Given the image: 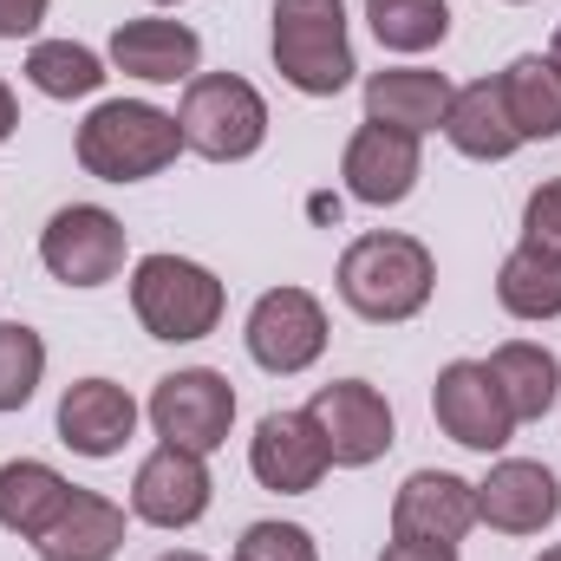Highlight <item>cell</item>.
I'll list each match as a JSON object with an SVG mask.
<instances>
[{
    "instance_id": "obj_8",
    "label": "cell",
    "mask_w": 561,
    "mask_h": 561,
    "mask_svg": "<svg viewBox=\"0 0 561 561\" xmlns=\"http://www.w3.org/2000/svg\"><path fill=\"white\" fill-rule=\"evenodd\" d=\"M307 419L320 424L333 470H366V463H379V457L392 450V437H399L386 392L366 386V379H333V386H320V392L307 399Z\"/></svg>"
},
{
    "instance_id": "obj_32",
    "label": "cell",
    "mask_w": 561,
    "mask_h": 561,
    "mask_svg": "<svg viewBox=\"0 0 561 561\" xmlns=\"http://www.w3.org/2000/svg\"><path fill=\"white\" fill-rule=\"evenodd\" d=\"M13 131H20V99H13V85L0 79V144L13 138Z\"/></svg>"
},
{
    "instance_id": "obj_17",
    "label": "cell",
    "mask_w": 561,
    "mask_h": 561,
    "mask_svg": "<svg viewBox=\"0 0 561 561\" xmlns=\"http://www.w3.org/2000/svg\"><path fill=\"white\" fill-rule=\"evenodd\" d=\"M105 59L118 72H131L144 85H190L203 72V39L183 20H125L105 46Z\"/></svg>"
},
{
    "instance_id": "obj_12",
    "label": "cell",
    "mask_w": 561,
    "mask_h": 561,
    "mask_svg": "<svg viewBox=\"0 0 561 561\" xmlns=\"http://www.w3.org/2000/svg\"><path fill=\"white\" fill-rule=\"evenodd\" d=\"M249 470H255V483L275 490V496H307V490H320V477L333 470V457H327L320 424L307 419V405H300V412H268V419L255 424V437H249Z\"/></svg>"
},
{
    "instance_id": "obj_13",
    "label": "cell",
    "mask_w": 561,
    "mask_h": 561,
    "mask_svg": "<svg viewBox=\"0 0 561 561\" xmlns=\"http://www.w3.org/2000/svg\"><path fill=\"white\" fill-rule=\"evenodd\" d=\"M419 176H424V157H419V138H405V131L359 125V131L346 138V150H340V183H346V196L366 203V209L405 203V196L419 190Z\"/></svg>"
},
{
    "instance_id": "obj_1",
    "label": "cell",
    "mask_w": 561,
    "mask_h": 561,
    "mask_svg": "<svg viewBox=\"0 0 561 561\" xmlns=\"http://www.w3.org/2000/svg\"><path fill=\"white\" fill-rule=\"evenodd\" d=\"M340 300L373 320V327H405L431 307V287H437V262L419 236H399V229H379V236H359L346 242L340 255Z\"/></svg>"
},
{
    "instance_id": "obj_27",
    "label": "cell",
    "mask_w": 561,
    "mask_h": 561,
    "mask_svg": "<svg viewBox=\"0 0 561 561\" xmlns=\"http://www.w3.org/2000/svg\"><path fill=\"white\" fill-rule=\"evenodd\" d=\"M46 379V340L26 320H0V419L26 412Z\"/></svg>"
},
{
    "instance_id": "obj_22",
    "label": "cell",
    "mask_w": 561,
    "mask_h": 561,
    "mask_svg": "<svg viewBox=\"0 0 561 561\" xmlns=\"http://www.w3.org/2000/svg\"><path fill=\"white\" fill-rule=\"evenodd\" d=\"M490 379H496V392H503V405H510V419L516 424H536L556 412L561 399V359L549 346H536V340H510V346H496L490 359Z\"/></svg>"
},
{
    "instance_id": "obj_23",
    "label": "cell",
    "mask_w": 561,
    "mask_h": 561,
    "mask_svg": "<svg viewBox=\"0 0 561 561\" xmlns=\"http://www.w3.org/2000/svg\"><path fill=\"white\" fill-rule=\"evenodd\" d=\"M66 496H72V483H66L53 463H39V457H13V463H0V529H7V536L39 542L46 523L66 510Z\"/></svg>"
},
{
    "instance_id": "obj_3",
    "label": "cell",
    "mask_w": 561,
    "mask_h": 561,
    "mask_svg": "<svg viewBox=\"0 0 561 561\" xmlns=\"http://www.w3.org/2000/svg\"><path fill=\"white\" fill-rule=\"evenodd\" d=\"M176 150H183L176 112H157L144 99H105L79 125V170L99 183H144V176L170 170Z\"/></svg>"
},
{
    "instance_id": "obj_7",
    "label": "cell",
    "mask_w": 561,
    "mask_h": 561,
    "mask_svg": "<svg viewBox=\"0 0 561 561\" xmlns=\"http://www.w3.org/2000/svg\"><path fill=\"white\" fill-rule=\"evenodd\" d=\"M125 255H131V236L99 203H66L39 229V262H46V275L66 280V287H105V280H118Z\"/></svg>"
},
{
    "instance_id": "obj_9",
    "label": "cell",
    "mask_w": 561,
    "mask_h": 561,
    "mask_svg": "<svg viewBox=\"0 0 561 561\" xmlns=\"http://www.w3.org/2000/svg\"><path fill=\"white\" fill-rule=\"evenodd\" d=\"M249 359L275 379H294L307 373L320 353H327V307L307 294V287H268L255 307H249Z\"/></svg>"
},
{
    "instance_id": "obj_35",
    "label": "cell",
    "mask_w": 561,
    "mask_h": 561,
    "mask_svg": "<svg viewBox=\"0 0 561 561\" xmlns=\"http://www.w3.org/2000/svg\"><path fill=\"white\" fill-rule=\"evenodd\" d=\"M549 53H556V59H561V26H556V46H549Z\"/></svg>"
},
{
    "instance_id": "obj_5",
    "label": "cell",
    "mask_w": 561,
    "mask_h": 561,
    "mask_svg": "<svg viewBox=\"0 0 561 561\" xmlns=\"http://www.w3.org/2000/svg\"><path fill=\"white\" fill-rule=\"evenodd\" d=\"M176 131H183V150L209 163H242L268 144V99L242 72H196L183 85Z\"/></svg>"
},
{
    "instance_id": "obj_28",
    "label": "cell",
    "mask_w": 561,
    "mask_h": 561,
    "mask_svg": "<svg viewBox=\"0 0 561 561\" xmlns=\"http://www.w3.org/2000/svg\"><path fill=\"white\" fill-rule=\"evenodd\" d=\"M229 561H320V542L300 523H249Z\"/></svg>"
},
{
    "instance_id": "obj_26",
    "label": "cell",
    "mask_w": 561,
    "mask_h": 561,
    "mask_svg": "<svg viewBox=\"0 0 561 561\" xmlns=\"http://www.w3.org/2000/svg\"><path fill=\"white\" fill-rule=\"evenodd\" d=\"M366 26L386 53H431L450 33L444 0H366Z\"/></svg>"
},
{
    "instance_id": "obj_6",
    "label": "cell",
    "mask_w": 561,
    "mask_h": 561,
    "mask_svg": "<svg viewBox=\"0 0 561 561\" xmlns=\"http://www.w3.org/2000/svg\"><path fill=\"white\" fill-rule=\"evenodd\" d=\"M150 431L176 450H222L229 444V424H236V386L216 373V366H183V373H163L157 392H150Z\"/></svg>"
},
{
    "instance_id": "obj_29",
    "label": "cell",
    "mask_w": 561,
    "mask_h": 561,
    "mask_svg": "<svg viewBox=\"0 0 561 561\" xmlns=\"http://www.w3.org/2000/svg\"><path fill=\"white\" fill-rule=\"evenodd\" d=\"M523 242L561 262V176L529 190V203H523Z\"/></svg>"
},
{
    "instance_id": "obj_31",
    "label": "cell",
    "mask_w": 561,
    "mask_h": 561,
    "mask_svg": "<svg viewBox=\"0 0 561 561\" xmlns=\"http://www.w3.org/2000/svg\"><path fill=\"white\" fill-rule=\"evenodd\" d=\"M379 561H463L457 542H419V536H392Z\"/></svg>"
},
{
    "instance_id": "obj_34",
    "label": "cell",
    "mask_w": 561,
    "mask_h": 561,
    "mask_svg": "<svg viewBox=\"0 0 561 561\" xmlns=\"http://www.w3.org/2000/svg\"><path fill=\"white\" fill-rule=\"evenodd\" d=\"M536 561H561V542H556V549H542V556H536Z\"/></svg>"
},
{
    "instance_id": "obj_24",
    "label": "cell",
    "mask_w": 561,
    "mask_h": 561,
    "mask_svg": "<svg viewBox=\"0 0 561 561\" xmlns=\"http://www.w3.org/2000/svg\"><path fill=\"white\" fill-rule=\"evenodd\" d=\"M496 300L510 320H561V262L516 242L496 268Z\"/></svg>"
},
{
    "instance_id": "obj_37",
    "label": "cell",
    "mask_w": 561,
    "mask_h": 561,
    "mask_svg": "<svg viewBox=\"0 0 561 561\" xmlns=\"http://www.w3.org/2000/svg\"><path fill=\"white\" fill-rule=\"evenodd\" d=\"M510 7H529V0H510Z\"/></svg>"
},
{
    "instance_id": "obj_16",
    "label": "cell",
    "mask_w": 561,
    "mask_h": 561,
    "mask_svg": "<svg viewBox=\"0 0 561 561\" xmlns=\"http://www.w3.org/2000/svg\"><path fill=\"white\" fill-rule=\"evenodd\" d=\"M477 529V483L450 470H412L392 496V536L419 542H463Z\"/></svg>"
},
{
    "instance_id": "obj_14",
    "label": "cell",
    "mask_w": 561,
    "mask_h": 561,
    "mask_svg": "<svg viewBox=\"0 0 561 561\" xmlns=\"http://www.w3.org/2000/svg\"><path fill=\"white\" fill-rule=\"evenodd\" d=\"M556 516H561V483L536 457H503L477 483V523H490L503 536H542Z\"/></svg>"
},
{
    "instance_id": "obj_19",
    "label": "cell",
    "mask_w": 561,
    "mask_h": 561,
    "mask_svg": "<svg viewBox=\"0 0 561 561\" xmlns=\"http://www.w3.org/2000/svg\"><path fill=\"white\" fill-rule=\"evenodd\" d=\"M33 549H39V561H112L125 549V510L99 490H72Z\"/></svg>"
},
{
    "instance_id": "obj_25",
    "label": "cell",
    "mask_w": 561,
    "mask_h": 561,
    "mask_svg": "<svg viewBox=\"0 0 561 561\" xmlns=\"http://www.w3.org/2000/svg\"><path fill=\"white\" fill-rule=\"evenodd\" d=\"M26 79H33V92H46V99H92L112 72H105V59H99L92 46H79V39H33V46H26Z\"/></svg>"
},
{
    "instance_id": "obj_33",
    "label": "cell",
    "mask_w": 561,
    "mask_h": 561,
    "mask_svg": "<svg viewBox=\"0 0 561 561\" xmlns=\"http://www.w3.org/2000/svg\"><path fill=\"white\" fill-rule=\"evenodd\" d=\"M157 561H209V556H196V549H170V556H157Z\"/></svg>"
},
{
    "instance_id": "obj_20",
    "label": "cell",
    "mask_w": 561,
    "mask_h": 561,
    "mask_svg": "<svg viewBox=\"0 0 561 561\" xmlns=\"http://www.w3.org/2000/svg\"><path fill=\"white\" fill-rule=\"evenodd\" d=\"M444 138L457 157H470V163H503V157H516L523 138H516V125H510V105H503V85L496 79H477V85H457V99H450V112H444Z\"/></svg>"
},
{
    "instance_id": "obj_11",
    "label": "cell",
    "mask_w": 561,
    "mask_h": 561,
    "mask_svg": "<svg viewBox=\"0 0 561 561\" xmlns=\"http://www.w3.org/2000/svg\"><path fill=\"white\" fill-rule=\"evenodd\" d=\"M209 457L196 450H176V444H157L131 477V516L150 529H196L209 516Z\"/></svg>"
},
{
    "instance_id": "obj_18",
    "label": "cell",
    "mask_w": 561,
    "mask_h": 561,
    "mask_svg": "<svg viewBox=\"0 0 561 561\" xmlns=\"http://www.w3.org/2000/svg\"><path fill=\"white\" fill-rule=\"evenodd\" d=\"M450 99H457V85L444 72H431V66H386V72L366 79V125L424 138V131H444Z\"/></svg>"
},
{
    "instance_id": "obj_10",
    "label": "cell",
    "mask_w": 561,
    "mask_h": 561,
    "mask_svg": "<svg viewBox=\"0 0 561 561\" xmlns=\"http://www.w3.org/2000/svg\"><path fill=\"white\" fill-rule=\"evenodd\" d=\"M431 419H437V431H444L450 444L483 450V457L516 437V419H510V405H503V392H496V379H490L483 359H450V366L437 373V386H431Z\"/></svg>"
},
{
    "instance_id": "obj_4",
    "label": "cell",
    "mask_w": 561,
    "mask_h": 561,
    "mask_svg": "<svg viewBox=\"0 0 561 561\" xmlns=\"http://www.w3.org/2000/svg\"><path fill=\"white\" fill-rule=\"evenodd\" d=\"M222 307H229L222 280L190 255H144L131 268V313L150 340H170V346L209 340L222 327Z\"/></svg>"
},
{
    "instance_id": "obj_36",
    "label": "cell",
    "mask_w": 561,
    "mask_h": 561,
    "mask_svg": "<svg viewBox=\"0 0 561 561\" xmlns=\"http://www.w3.org/2000/svg\"><path fill=\"white\" fill-rule=\"evenodd\" d=\"M150 7H183V0H150Z\"/></svg>"
},
{
    "instance_id": "obj_2",
    "label": "cell",
    "mask_w": 561,
    "mask_h": 561,
    "mask_svg": "<svg viewBox=\"0 0 561 561\" xmlns=\"http://www.w3.org/2000/svg\"><path fill=\"white\" fill-rule=\"evenodd\" d=\"M275 72L307 99H340L359 72L353 33H346V0H275V33H268Z\"/></svg>"
},
{
    "instance_id": "obj_21",
    "label": "cell",
    "mask_w": 561,
    "mask_h": 561,
    "mask_svg": "<svg viewBox=\"0 0 561 561\" xmlns=\"http://www.w3.org/2000/svg\"><path fill=\"white\" fill-rule=\"evenodd\" d=\"M503 85V105H510V125L523 144H549L561 138V59L556 53H523L496 72Z\"/></svg>"
},
{
    "instance_id": "obj_15",
    "label": "cell",
    "mask_w": 561,
    "mask_h": 561,
    "mask_svg": "<svg viewBox=\"0 0 561 561\" xmlns=\"http://www.w3.org/2000/svg\"><path fill=\"white\" fill-rule=\"evenodd\" d=\"M131 431H138V399L118 379H79L59 392V444L66 450L105 463L131 444Z\"/></svg>"
},
{
    "instance_id": "obj_30",
    "label": "cell",
    "mask_w": 561,
    "mask_h": 561,
    "mask_svg": "<svg viewBox=\"0 0 561 561\" xmlns=\"http://www.w3.org/2000/svg\"><path fill=\"white\" fill-rule=\"evenodd\" d=\"M46 7H53V0H0V39H26V33H39Z\"/></svg>"
}]
</instances>
